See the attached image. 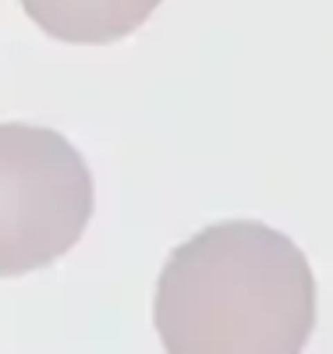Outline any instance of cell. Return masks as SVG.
Returning <instances> with one entry per match:
<instances>
[{
    "label": "cell",
    "instance_id": "6da1fadb",
    "mask_svg": "<svg viewBox=\"0 0 333 354\" xmlns=\"http://www.w3.org/2000/svg\"><path fill=\"white\" fill-rule=\"evenodd\" d=\"M153 326L170 354H298L316 326L312 266L266 223H213L163 262Z\"/></svg>",
    "mask_w": 333,
    "mask_h": 354
},
{
    "label": "cell",
    "instance_id": "7a4b0ae2",
    "mask_svg": "<svg viewBox=\"0 0 333 354\" xmlns=\"http://www.w3.org/2000/svg\"><path fill=\"white\" fill-rule=\"evenodd\" d=\"M93 198V174L60 131L0 124V277L43 270L71 252Z\"/></svg>",
    "mask_w": 333,
    "mask_h": 354
},
{
    "label": "cell",
    "instance_id": "3957f363",
    "mask_svg": "<svg viewBox=\"0 0 333 354\" xmlns=\"http://www.w3.org/2000/svg\"><path fill=\"white\" fill-rule=\"evenodd\" d=\"M46 36L60 43H117L149 21L160 0H18Z\"/></svg>",
    "mask_w": 333,
    "mask_h": 354
}]
</instances>
